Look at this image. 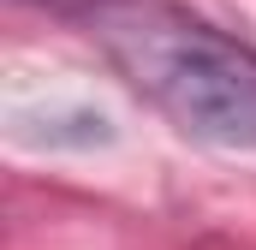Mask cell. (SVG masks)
Listing matches in <instances>:
<instances>
[{"instance_id":"6da1fadb","label":"cell","mask_w":256,"mask_h":250,"mask_svg":"<svg viewBox=\"0 0 256 250\" xmlns=\"http://www.w3.org/2000/svg\"><path fill=\"white\" fill-rule=\"evenodd\" d=\"M84 30L185 137L256 149V48L173 0H90Z\"/></svg>"}]
</instances>
